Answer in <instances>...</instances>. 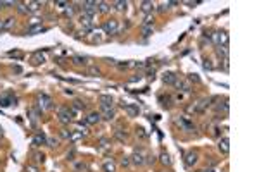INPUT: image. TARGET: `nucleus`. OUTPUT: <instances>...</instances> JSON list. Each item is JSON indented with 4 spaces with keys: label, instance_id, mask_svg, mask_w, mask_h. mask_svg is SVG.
Listing matches in <instances>:
<instances>
[{
    "label": "nucleus",
    "instance_id": "c85d7f7f",
    "mask_svg": "<svg viewBox=\"0 0 259 172\" xmlns=\"http://www.w3.org/2000/svg\"><path fill=\"white\" fill-rule=\"evenodd\" d=\"M114 5H116V9L117 11H123V9H126V2H116V4H114Z\"/></svg>",
    "mask_w": 259,
    "mask_h": 172
},
{
    "label": "nucleus",
    "instance_id": "4468645a",
    "mask_svg": "<svg viewBox=\"0 0 259 172\" xmlns=\"http://www.w3.org/2000/svg\"><path fill=\"white\" fill-rule=\"evenodd\" d=\"M86 122H88V124H97V122H100V114H97V112L90 114V115L86 117Z\"/></svg>",
    "mask_w": 259,
    "mask_h": 172
},
{
    "label": "nucleus",
    "instance_id": "f8f14e48",
    "mask_svg": "<svg viewBox=\"0 0 259 172\" xmlns=\"http://www.w3.org/2000/svg\"><path fill=\"white\" fill-rule=\"evenodd\" d=\"M163 81L166 83V84H175L176 81V76L173 74V72H164V76H163Z\"/></svg>",
    "mask_w": 259,
    "mask_h": 172
},
{
    "label": "nucleus",
    "instance_id": "2f4dec72",
    "mask_svg": "<svg viewBox=\"0 0 259 172\" xmlns=\"http://www.w3.org/2000/svg\"><path fill=\"white\" fill-rule=\"evenodd\" d=\"M121 165H123V167H128V165H130V157H123Z\"/></svg>",
    "mask_w": 259,
    "mask_h": 172
},
{
    "label": "nucleus",
    "instance_id": "473e14b6",
    "mask_svg": "<svg viewBox=\"0 0 259 172\" xmlns=\"http://www.w3.org/2000/svg\"><path fill=\"white\" fill-rule=\"evenodd\" d=\"M12 22H14V19L12 17H9V19H5V22H4V28H11Z\"/></svg>",
    "mask_w": 259,
    "mask_h": 172
},
{
    "label": "nucleus",
    "instance_id": "72a5a7b5",
    "mask_svg": "<svg viewBox=\"0 0 259 172\" xmlns=\"http://www.w3.org/2000/svg\"><path fill=\"white\" fill-rule=\"evenodd\" d=\"M26 172H38V169L35 165H26V169H24Z\"/></svg>",
    "mask_w": 259,
    "mask_h": 172
},
{
    "label": "nucleus",
    "instance_id": "1a4fd4ad",
    "mask_svg": "<svg viewBox=\"0 0 259 172\" xmlns=\"http://www.w3.org/2000/svg\"><path fill=\"white\" fill-rule=\"evenodd\" d=\"M197 160H199L197 153H194V151L187 153V157H185V164H187V167H194V165L197 164Z\"/></svg>",
    "mask_w": 259,
    "mask_h": 172
},
{
    "label": "nucleus",
    "instance_id": "423d86ee",
    "mask_svg": "<svg viewBox=\"0 0 259 172\" xmlns=\"http://www.w3.org/2000/svg\"><path fill=\"white\" fill-rule=\"evenodd\" d=\"M124 110L128 112L130 117H137L138 114H140V107L135 105V103H128V105H124Z\"/></svg>",
    "mask_w": 259,
    "mask_h": 172
},
{
    "label": "nucleus",
    "instance_id": "5701e85b",
    "mask_svg": "<svg viewBox=\"0 0 259 172\" xmlns=\"http://www.w3.org/2000/svg\"><path fill=\"white\" fill-rule=\"evenodd\" d=\"M43 31V28L42 26H33L28 29V35H37V33H42Z\"/></svg>",
    "mask_w": 259,
    "mask_h": 172
},
{
    "label": "nucleus",
    "instance_id": "a878e982",
    "mask_svg": "<svg viewBox=\"0 0 259 172\" xmlns=\"http://www.w3.org/2000/svg\"><path fill=\"white\" fill-rule=\"evenodd\" d=\"M218 55H223L225 59L228 57V48L226 47H218Z\"/></svg>",
    "mask_w": 259,
    "mask_h": 172
},
{
    "label": "nucleus",
    "instance_id": "a211bd4d",
    "mask_svg": "<svg viewBox=\"0 0 259 172\" xmlns=\"http://www.w3.org/2000/svg\"><path fill=\"white\" fill-rule=\"evenodd\" d=\"M33 143H35V145H43V143H47V138H45V134H40V133H38V134L35 136Z\"/></svg>",
    "mask_w": 259,
    "mask_h": 172
},
{
    "label": "nucleus",
    "instance_id": "e433bc0d",
    "mask_svg": "<svg viewBox=\"0 0 259 172\" xmlns=\"http://www.w3.org/2000/svg\"><path fill=\"white\" fill-rule=\"evenodd\" d=\"M150 33H152V28L147 26L145 29H143V36H150Z\"/></svg>",
    "mask_w": 259,
    "mask_h": 172
},
{
    "label": "nucleus",
    "instance_id": "a19ab883",
    "mask_svg": "<svg viewBox=\"0 0 259 172\" xmlns=\"http://www.w3.org/2000/svg\"><path fill=\"white\" fill-rule=\"evenodd\" d=\"M55 5L57 7H68V4H66V2H55Z\"/></svg>",
    "mask_w": 259,
    "mask_h": 172
},
{
    "label": "nucleus",
    "instance_id": "f3484780",
    "mask_svg": "<svg viewBox=\"0 0 259 172\" xmlns=\"http://www.w3.org/2000/svg\"><path fill=\"white\" fill-rule=\"evenodd\" d=\"M100 102L104 107H111L112 108V97H109V95H102L100 97Z\"/></svg>",
    "mask_w": 259,
    "mask_h": 172
},
{
    "label": "nucleus",
    "instance_id": "ddd939ff",
    "mask_svg": "<svg viewBox=\"0 0 259 172\" xmlns=\"http://www.w3.org/2000/svg\"><path fill=\"white\" fill-rule=\"evenodd\" d=\"M209 102H211V100H207V98H206V100H201V102L194 107V110H195V112H204V108L209 105Z\"/></svg>",
    "mask_w": 259,
    "mask_h": 172
},
{
    "label": "nucleus",
    "instance_id": "ea45409f",
    "mask_svg": "<svg viewBox=\"0 0 259 172\" xmlns=\"http://www.w3.org/2000/svg\"><path fill=\"white\" fill-rule=\"evenodd\" d=\"M73 7H69V9H66V16H73Z\"/></svg>",
    "mask_w": 259,
    "mask_h": 172
},
{
    "label": "nucleus",
    "instance_id": "a18cd8bd",
    "mask_svg": "<svg viewBox=\"0 0 259 172\" xmlns=\"http://www.w3.org/2000/svg\"><path fill=\"white\" fill-rule=\"evenodd\" d=\"M2 136H4V129L0 127V138H2Z\"/></svg>",
    "mask_w": 259,
    "mask_h": 172
},
{
    "label": "nucleus",
    "instance_id": "0eeeda50",
    "mask_svg": "<svg viewBox=\"0 0 259 172\" xmlns=\"http://www.w3.org/2000/svg\"><path fill=\"white\" fill-rule=\"evenodd\" d=\"M38 102H40V107L42 108H52V100H50V97H47V95H40V97H38Z\"/></svg>",
    "mask_w": 259,
    "mask_h": 172
},
{
    "label": "nucleus",
    "instance_id": "412c9836",
    "mask_svg": "<svg viewBox=\"0 0 259 172\" xmlns=\"http://www.w3.org/2000/svg\"><path fill=\"white\" fill-rule=\"evenodd\" d=\"M161 162H163L164 165H169V164H171V158H169V155L166 153V151L161 153Z\"/></svg>",
    "mask_w": 259,
    "mask_h": 172
},
{
    "label": "nucleus",
    "instance_id": "37998d69",
    "mask_svg": "<svg viewBox=\"0 0 259 172\" xmlns=\"http://www.w3.org/2000/svg\"><path fill=\"white\" fill-rule=\"evenodd\" d=\"M190 79L192 81H199V76H197V74H190Z\"/></svg>",
    "mask_w": 259,
    "mask_h": 172
},
{
    "label": "nucleus",
    "instance_id": "dca6fc26",
    "mask_svg": "<svg viewBox=\"0 0 259 172\" xmlns=\"http://www.w3.org/2000/svg\"><path fill=\"white\" fill-rule=\"evenodd\" d=\"M176 124H180L181 127H185V129H188V131H192V129H194V131H195V127H194V126H192V124L188 122V121H185V119H176Z\"/></svg>",
    "mask_w": 259,
    "mask_h": 172
},
{
    "label": "nucleus",
    "instance_id": "9d476101",
    "mask_svg": "<svg viewBox=\"0 0 259 172\" xmlns=\"http://www.w3.org/2000/svg\"><path fill=\"white\" fill-rule=\"evenodd\" d=\"M79 22H81V26H85V29H86V31H90V29H92V17H90V16H85V14H81V17H79Z\"/></svg>",
    "mask_w": 259,
    "mask_h": 172
},
{
    "label": "nucleus",
    "instance_id": "58836bf2",
    "mask_svg": "<svg viewBox=\"0 0 259 172\" xmlns=\"http://www.w3.org/2000/svg\"><path fill=\"white\" fill-rule=\"evenodd\" d=\"M76 169H78V170H86V165H85V164H78Z\"/></svg>",
    "mask_w": 259,
    "mask_h": 172
},
{
    "label": "nucleus",
    "instance_id": "6e6552de",
    "mask_svg": "<svg viewBox=\"0 0 259 172\" xmlns=\"http://www.w3.org/2000/svg\"><path fill=\"white\" fill-rule=\"evenodd\" d=\"M218 148H219V151H221V153H225V155H226L228 151H230V140H228V138H223V140H219V143H218Z\"/></svg>",
    "mask_w": 259,
    "mask_h": 172
},
{
    "label": "nucleus",
    "instance_id": "39448f33",
    "mask_svg": "<svg viewBox=\"0 0 259 172\" xmlns=\"http://www.w3.org/2000/svg\"><path fill=\"white\" fill-rule=\"evenodd\" d=\"M102 28H104V31H106L107 35H116V33H117V21H114V19L106 21Z\"/></svg>",
    "mask_w": 259,
    "mask_h": 172
},
{
    "label": "nucleus",
    "instance_id": "79ce46f5",
    "mask_svg": "<svg viewBox=\"0 0 259 172\" xmlns=\"http://www.w3.org/2000/svg\"><path fill=\"white\" fill-rule=\"evenodd\" d=\"M61 134H62V138H71V133H68V131H62Z\"/></svg>",
    "mask_w": 259,
    "mask_h": 172
},
{
    "label": "nucleus",
    "instance_id": "f257e3e1",
    "mask_svg": "<svg viewBox=\"0 0 259 172\" xmlns=\"http://www.w3.org/2000/svg\"><path fill=\"white\" fill-rule=\"evenodd\" d=\"M130 158H131V164H135V165H143V164H147V155H145V151L143 150H137L135 151V153H133L131 157H130Z\"/></svg>",
    "mask_w": 259,
    "mask_h": 172
},
{
    "label": "nucleus",
    "instance_id": "b1692460",
    "mask_svg": "<svg viewBox=\"0 0 259 172\" xmlns=\"http://www.w3.org/2000/svg\"><path fill=\"white\" fill-rule=\"evenodd\" d=\"M175 84L178 86V88H181V91H185V93H188V91H190V86L187 84V83H178V81H176Z\"/></svg>",
    "mask_w": 259,
    "mask_h": 172
},
{
    "label": "nucleus",
    "instance_id": "cd10ccee",
    "mask_svg": "<svg viewBox=\"0 0 259 172\" xmlns=\"http://www.w3.org/2000/svg\"><path fill=\"white\" fill-rule=\"evenodd\" d=\"M48 146H52V148H55V146H59V140H55V138H50V140H47Z\"/></svg>",
    "mask_w": 259,
    "mask_h": 172
},
{
    "label": "nucleus",
    "instance_id": "4c0bfd02",
    "mask_svg": "<svg viewBox=\"0 0 259 172\" xmlns=\"http://www.w3.org/2000/svg\"><path fill=\"white\" fill-rule=\"evenodd\" d=\"M35 160H38V162H43V160H45V157H43L42 153H35Z\"/></svg>",
    "mask_w": 259,
    "mask_h": 172
},
{
    "label": "nucleus",
    "instance_id": "c9c22d12",
    "mask_svg": "<svg viewBox=\"0 0 259 172\" xmlns=\"http://www.w3.org/2000/svg\"><path fill=\"white\" fill-rule=\"evenodd\" d=\"M152 22H154V17H152V16H147V17H145V26H150Z\"/></svg>",
    "mask_w": 259,
    "mask_h": 172
},
{
    "label": "nucleus",
    "instance_id": "de8ad7c7",
    "mask_svg": "<svg viewBox=\"0 0 259 172\" xmlns=\"http://www.w3.org/2000/svg\"><path fill=\"white\" fill-rule=\"evenodd\" d=\"M201 172H212V170H201Z\"/></svg>",
    "mask_w": 259,
    "mask_h": 172
},
{
    "label": "nucleus",
    "instance_id": "20e7f679",
    "mask_svg": "<svg viewBox=\"0 0 259 172\" xmlns=\"http://www.w3.org/2000/svg\"><path fill=\"white\" fill-rule=\"evenodd\" d=\"M95 11H97V2H83V14L85 16L93 17Z\"/></svg>",
    "mask_w": 259,
    "mask_h": 172
},
{
    "label": "nucleus",
    "instance_id": "9b49d317",
    "mask_svg": "<svg viewBox=\"0 0 259 172\" xmlns=\"http://www.w3.org/2000/svg\"><path fill=\"white\" fill-rule=\"evenodd\" d=\"M100 108H102V114H104V119H106V121L114 119V110H112L111 107H104V105H100Z\"/></svg>",
    "mask_w": 259,
    "mask_h": 172
},
{
    "label": "nucleus",
    "instance_id": "c03bdc74",
    "mask_svg": "<svg viewBox=\"0 0 259 172\" xmlns=\"http://www.w3.org/2000/svg\"><path fill=\"white\" fill-rule=\"evenodd\" d=\"M4 29V21H0V31Z\"/></svg>",
    "mask_w": 259,
    "mask_h": 172
},
{
    "label": "nucleus",
    "instance_id": "6ab92c4d",
    "mask_svg": "<svg viewBox=\"0 0 259 172\" xmlns=\"http://www.w3.org/2000/svg\"><path fill=\"white\" fill-rule=\"evenodd\" d=\"M83 108H85V103H83V102H79V100H76L71 110H73V114H76L78 110H83Z\"/></svg>",
    "mask_w": 259,
    "mask_h": 172
},
{
    "label": "nucleus",
    "instance_id": "2eb2a0df",
    "mask_svg": "<svg viewBox=\"0 0 259 172\" xmlns=\"http://www.w3.org/2000/svg\"><path fill=\"white\" fill-rule=\"evenodd\" d=\"M14 102H16V98L12 97V95H7V97H4L2 100H0V103H2L4 107H9V105H12Z\"/></svg>",
    "mask_w": 259,
    "mask_h": 172
},
{
    "label": "nucleus",
    "instance_id": "aec40b11",
    "mask_svg": "<svg viewBox=\"0 0 259 172\" xmlns=\"http://www.w3.org/2000/svg\"><path fill=\"white\" fill-rule=\"evenodd\" d=\"M43 60H45V57H43L42 54H35V55H33V59H31V62L35 65H38L40 62H43Z\"/></svg>",
    "mask_w": 259,
    "mask_h": 172
},
{
    "label": "nucleus",
    "instance_id": "f704fd0d",
    "mask_svg": "<svg viewBox=\"0 0 259 172\" xmlns=\"http://www.w3.org/2000/svg\"><path fill=\"white\" fill-rule=\"evenodd\" d=\"M74 64H85V60L86 59H83V57H74Z\"/></svg>",
    "mask_w": 259,
    "mask_h": 172
},
{
    "label": "nucleus",
    "instance_id": "393cba45",
    "mask_svg": "<svg viewBox=\"0 0 259 172\" xmlns=\"http://www.w3.org/2000/svg\"><path fill=\"white\" fill-rule=\"evenodd\" d=\"M97 7H99V12H107V11H109V7H107L106 2H99Z\"/></svg>",
    "mask_w": 259,
    "mask_h": 172
},
{
    "label": "nucleus",
    "instance_id": "c756f323",
    "mask_svg": "<svg viewBox=\"0 0 259 172\" xmlns=\"http://www.w3.org/2000/svg\"><path fill=\"white\" fill-rule=\"evenodd\" d=\"M38 5H40V2H33V4H30V7H28V11H31V12L38 11Z\"/></svg>",
    "mask_w": 259,
    "mask_h": 172
},
{
    "label": "nucleus",
    "instance_id": "7c9ffc66",
    "mask_svg": "<svg viewBox=\"0 0 259 172\" xmlns=\"http://www.w3.org/2000/svg\"><path fill=\"white\" fill-rule=\"evenodd\" d=\"M137 134L140 136V138H142V140H145V138H147V133H145V131H143L142 127H138V129H137Z\"/></svg>",
    "mask_w": 259,
    "mask_h": 172
},
{
    "label": "nucleus",
    "instance_id": "bb28decb",
    "mask_svg": "<svg viewBox=\"0 0 259 172\" xmlns=\"http://www.w3.org/2000/svg\"><path fill=\"white\" fill-rule=\"evenodd\" d=\"M104 170L106 172H114V164H112V162H106V164H104Z\"/></svg>",
    "mask_w": 259,
    "mask_h": 172
},
{
    "label": "nucleus",
    "instance_id": "f03ea898",
    "mask_svg": "<svg viewBox=\"0 0 259 172\" xmlns=\"http://www.w3.org/2000/svg\"><path fill=\"white\" fill-rule=\"evenodd\" d=\"M57 114H59V121H61L62 124L71 122V117H73V110H71V108H68V107H61Z\"/></svg>",
    "mask_w": 259,
    "mask_h": 172
},
{
    "label": "nucleus",
    "instance_id": "49530a36",
    "mask_svg": "<svg viewBox=\"0 0 259 172\" xmlns=\"http://www.w3.org/2000/svg\"><path fill=\"white\" fill-rule=\"evenodd\" d=\"M2 5H5V2H0V9H2Z\"/></svg>",
    "mask_w": 259,
    "mask_h": 172
},
{
    "label": "nucleus",
    "instance_id": "4be33fe9",
    "mask_svg": "<svg viewBox=\"0 0 259 172\" xmlns=\"http://www.w3.org/2000/svg\"><path fill=\"white\" fill-rule=\"evenodd\" d=\"M152 9H154L152 2H143V4H142V11L143 12H150Z\"/></svg>",
    "mask_w": 259,
    "mask_h": 172
},
{
    "label": "nucleus",
    "instance_id": "7ed1b4c3",
    "mask_svg": "<svg viewBox=\"0 0 259 172\" xmlns=\"http://www.w3.org/2000/svg\"><path fill=\"white\" fill-rule=\"evenodd\" d=\"M212 41L216 43L218 47H226L228 45V35L226 33H214V35H212Z\"/></svg>",
    "mask_w": 259,
    "mask_h": 172
}]
</instances>
